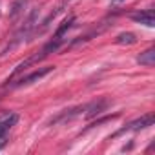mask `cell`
<instances>
[{
	"label": "cell",
	"mask_w": 155,
	"mask_h": 155,
	"mask_svg": "<svg viewBox=\"0 0 155 155\" xmlns=\"http://www.w3.org/2000/svg\"><path fill=\"white\" fill-rule=\"evenodd\" d=\"M115 2H122V0H115Z\"/></svg>",
	"instance_id": "11"
},
{
	"label": "cell",
	"mask_w": 155,
	"mask_h": 155,
	"mask_svg": "<svg viewBox=\"0 0 155 155\" xmlns=\"http://www.w3.org/2000/svg\"><path fill=\"white\" fill-rule=\"evenodd\" d=\"M17 120H18V115L17 113H4V115H0V139H2L9 131V128Z\"/></svg>",
	"instance_id": "5"
},
{
	"label": "cell",
	"mask_w": 155,
	"mask_h": 155,
	"mask_svg": "<svg viewBox=\"0 0 155 155\" xmlns=\"http://www.w3.org/2000/svg\"><path fill=\"white\" fill-rule=\"evenodd\" d=\"M26 2H28V0H15L13 6H11V13H9V17H11V18H17V17L22 13V9H24Z\"/></svg>",
	"instance_id": "10"
},
{
	"label": "cell",
	"mask_w": 155,
	"mask_h": 155,
	"mask_svg": "<svg viewBox=\"0 0 155 155\" xmlns=\"http://www.w3.org/2000/svg\"><path fill=\"white\" fill-rule=\"evenodd\" d=\"M84 111V106H79V108H69V110H64L62 113H58L55 119H53V124H57V122H66V120H71V119H75L77 115H81Z\"/></svg>",
	"instance_id": "6"
},
{
	"label": "cell",
	"mask_w": 155,
	"mask_h": 155,
	"mask_svg": "<svg viewBox=\"0 0 155 155\" xmlns=\"http://www.w3.org/2000/svg\"><path fill=\"white\" fill-rule=\"evenodd\" d=\"M131 20L133 22H139L146 28H153L155 26V13L153 9H146V11H140V13H135L131 15Z\"/></svg>",
	"instance_id": "4"
},
{
	"label": "cell",
	"mask_w": 155,
	"mask_h": 155,
	"mask_svg": "<svg viewBox=\"0 0 155 155\" xmlns=\"http://www.w3.org/2000/svg\"><path fill=\"white\" fill-rule=\"evenodd\" d=\"M137 42V38H135V35L133 33H120L117 38H115V44H120V46H124V44H135Z\"/></svg>",
	"instance_id": "9"
},
{
	"label": "cell",
	"mask_w": 155,
	"mask_h": 155,
	"mask_svg": "<svg viewBox=\"0 0 155 155\" xmlns=\"http://www.w3.org/2000/svg\"><path fill=\"white\" fill-rule=\"evenodd\" d=\"M108 106H110V101L108 99H99L95 102H90L88 106H84V117L86 119H93V117L104 113L108 110Z\"/></svg>",
	"instance_id": "2"
},
{
	"label": "cell",
	"mask_w": 155,
	"mask_h": 155,
	"mask_svg": "<svg viewBox=\"0 0 155 155\" xmlns=\"http://www.w3.org/2000/svg\"><path fill=\"white\" fill-rule=\"evenodd\" d=\"M153 115L151 113H148V115H142L140 119H137V120H133V122H130L122 131H139V130H144V128H148V126H151L153 124Z\"/></svg>",
	"instance_id": "3"
},
{
	"label": "cell",
	"mask_w": 155,
	"mask_h": 155,
	"mask_svg": "<svg viewBox=\"0 0 155 155\" xmlns=\"http://www.w3.org/2000/svg\"><path fill=\"white\" fill-rule=\"evenodd\" d=\"M53 69H55L53 66H46V68H40V69L33 71L31 75H28V77H22V79H20L18 82L11 84V88H20V86H28V84H31V82H37V81H40V79H42V77H46L48 73H51Z\"/></svg>",
	"instance_id": "1"
},
{
	"label": "cell",
	"mask_w": 155,
	"mask_h": 155,
	"mask_svg": "<svg viewBox=\"0 0 155 155\" xmlns=\"http://www.w3.org/2000/svg\"><path fill=\"white\" fill-rule=\"evenodd\" d=\"M73 22H75V18H73V17H69L68 20H64V22L60 24V28L57 29V33H55V38H62V40H64V35H66V31H68V29L73 26Z\"/></svg>",
	"instance_id": "8"
},
{
	"label": "cell",
	"mask_w": 155,
	"mask_h": 155,
	"mask_svg": "<svg viewBox=\"0 0 155 155\" xmlns=\"http://www.w3.org/2000/svg\"><path fill=\"white\" fill-rule=\"evenodd\" d=\"M137 62H139L140 66H148V68H151V66L155 64V49L150 48V49H146L144 53H140V55L137 57Z\"/></svg>",
	"instance_id": "7"
}]
</instances>
